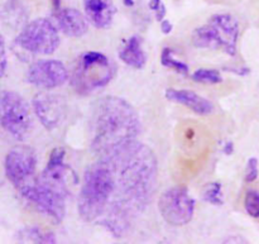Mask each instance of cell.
Instances as JSON below:
<instances>
[{
	"mask_svg": "<svg viewBox=\"0 0 259 244\" xmlns=\"http://www.w3.org/2000/svg\"><path fill=\"white\" fill-rule=\"evenodd\" d=\"M114 175V192L99 224L114 237H124L146 210L157 185L158 164L153 151L137 139L100 154Z\"/></svg>",
	"mask_w": 259,
	"mask_h": 244,
	"instance_id": "obj_1",
	"label": "cell"
},
{
	"mask_svg": "<svg viewBox=\"0 0 259 244\" xmlns=\"http://www.w3.org/2000/svg\"><path fill=\"white\" fill-rule=\"evenodd\" d=\"M142 131L136 109L118 96H105L93 106L89 119L90 147L99 156L137 139Z\"/></svg>",
	"mask_w": 259,
	"mask_h": 244,
	"instance_id": "obj_2",
	"label": "cell"
},
{
	"mask_svg": "<svg viewBox=\"0 0 259 244\" xmlns=\"http://www.w3.org/2000/svg\"><path fill=\"white\" fill-rule=\"evenodd\" d=\"M114 192V175L104 158L86 169L78 195L77 210L85 222H99Z\"/></svg>",
	"mask_w": 259,
	"mask_h": 244,
	"instance_id": "obj_3",
	"label": "cell"
},
{
	"mask_svg": "<svg viewBox=\"0 0 259 244\" xmlns=\"http://www.w3.org/2000/svg\"><path fill=\"white\" fill-rule=\"evenodd\" d=\"M114 70L113 62L105 55L89 51L76 61L71 73V85L77 94L89 95L108 85L113 78Z\"/></svg>",
	"mask_w": 259,
	"mask_h": 244,
	"instance_id": "obj_4",
	"label": "cell"
},
{
	"mask_svg": "<svg viewBox=\"0 0 259 244\" xmlns=\"http://www.w3.org/2000/svg\"><path fill=\"white\" fill-rule=\"evenodd\" d=\"M239 23L230 14H215L209 23L196 28L192 33V43L197 48L223 50L229 56L237 53Z\"/></svg>",
	"mask_w": 259,
	"mask_h": 244,
	"instance_id": "obj_5",
	"label": "cell"
},
{
	"mask_svg": "<svg viewBox=\"0 0 259 244\" xmlns=\"http://www.w3.org/2000/svg\"><path fill=\"white\" fill-rule=\"evenodd\" d=\"M0 128L17 141H24L33 129L29 104L14 90H0Z\"/></svg>",
	"mask_w": 259,
	"mask_h": 244,
	"instance_id": "obj_6",
	"label": "cell"
},
{
	"mask_svg": "<svg viewBox=\"0 0 259 244\" xmlns=\"http://www.w3.org/2000/svg\"><path fill=\"white\" fill-rule=\"evenodd\" d=\"M14 43L32 55H51L60 46L57 27L47 18H37L25 23L15 37Z\"/></svg>",
	"mask_w": 259,
	"mask_h": 244,
	"instance_id": "obj_7",
	"label": "cell"
},
{
	"mask_svg": "<svg viewBox=\"0 0 259 244\" xmlns=\"http://www.w3.org/2000/svg\"><path fill=\"white\" fill-rule=\"evenodd\" d=\"M20 196L29 202L35 210L46 217L51 218L56 224H60L66 215V200L68 196L56 191L39 180L25 184L18 189Z\"/></svg>",
	"mask_w": 259,
	"mask_h": 244,
	"instance_id": "obj_8",
	"label": "cell"
},
{
	"mask_svg": "<svg viewBox=\"0 0 259 244\" xmlns=\"http://www.w3.org/2000/svg\"><path fill=\"white\" fill-rule=\"evenodd\" d=\"M37 152L28 144H17L7 152L4 157L5 177L15 187L20 189L29 182L37 170Z\"/></svg>",
	"mask_w": 259,
	"mask_h": 244,
	"instance_id": "obj_9",
	"label": "cell"
},
{
	"mask_svg": "<svg viewBox=\"0 0 259 244\" xmlns=\"http://www.w3.org/2000/svg\"><path fill=\"white\" fill-rule=\"evenodd\" d=\"M158 210L169 225L184 227L194 218L195 200L190 196L186 187H171L162 194Z\"/></svg>",
	"mask_w": 259,
	"mask_h": 244,
	"instance_id": "obj_10",
	"label": "cell"
},
{
	"mask_svg": "<svg viewBox=\"0 0 259 244\" xmlns=\"http://www.w3.org/2000/svg\"><path fill=\"white\" fill-rule=\"evenodd\" d=\"M68 71L58 60H39L33 62L25 72V81L29 85L43 90L60 88L67 81Z\"/></svg>",
	"mask_w": 259,
	"mask_h": 244,
	"instance_id": "obj_11",
	"label": "cell"
},
{
	"mask_svg": "<svg viewBox=\"0 0 259 244\" xmlns=\"http://www.w3.org/2000/svg\"><path fill=\"white\" fill-rule=\"evenodd\" d=\"M33 110L42 126L48 131H53L65 119L66 100L60 95L50 93H40L33 98Z\"/></svg>",
	"mask_w": 259,
	"mask_h": 244,
	"instance_id": "obj_12",
	"label": "cell"
},
{
	"mask_svg": "<svg viewBox=\"0 0 259 244\" xmlns=\"http://www.w3.org/2000/svg\"><path fill=\"white\" fill-rule=\"evenodd\" d=\"M57 27L68 37H82L88 33V18L73 8H60L53 14Z\"/></svg>",
	"mask_w": 259,
	"mask_h": 244,
	"instance_id": "obj_13",
	"label": "cell"
},
{
	"mask_svg": "<svg viewBox=\"0 0 259 244\" xmlns=\"http://www.w3.org/2000/svg\"><path fill=\"white\" fill-rule=\"evenodd\" d=\"M85 15L98 29H106L113 23L116 7L113 0H83Z\"/></svg>",
	"mask_w": 259,
	"mask_h": 244,
	"instance_id": "obj_14",
	"label": "cell"
},
{
	"mask_svg": "<svg viewBox=\"0 0 259 244\" xmlns=\"http://www.w3.org/2000/svg\"><path fill=\"white\" fill-rule=\"evenodd\" d=\"M166 98L167 100L185 105L199 115H209L214 111V105L211 104V101H209L199 94L194 93V91L167 89Z\"/></svg>",
	"mask_w": 259,
	"mask_h": 244,
	"instance_id": "obj_15",
	"label": "cell"
},
{
	"mask_svg": "<svg viewBox=\"0 0 259 244\" xmlns=\"http://www.w3.org/2000/svg\"><path fill=\"white\" fill-rule=\"evenodd\" d=\"M119 58L125 65L137 68V70H141L146 66L147 56L142 47V39L138 35H133L126 40L123 48L119 51Z\"/></svg>",
	"mask_w": 259,
	"mask_h": 244,
	"instance_id": "obj_16",
	"label": "cell"
},
{
	"mask_svg": "<svg viewBox=\"0 0 259 244\" xmlns=\"http://www.w3.org/2000/svg\"><path fill=\"white\" fill-rule=\"evenodd\" d=\"M18 240L20 242H33V243H56L55 234L50 230H46L39 227H27L18 232Z\"/></svg>",
	"mask_w": 259,
	"mask_h": 244,
	"instance_id": "obj_17",
	"label": "cell"
},
{
	"mask_svg": "<svg viewBox=\"0 0 259 244\" xmlns=\"http://www.w3.org/2000/svg\"><path fill=\"white\" fill-rule=\"evenodd\" d=\"M0 15H2V22L4 24L15 27L25 19V9L19 0H8L3 7Z\"/></svg>",
	"mask_w": 259,
	"mask_h": 244,
	"instance_id": "obj_18",
	"label": "cell"
},
{
	"mask_svg": "<svg viewBox=\"0 0 259 244\" xmlns=\"http://www.w3.org/2000/svg\"><path fill=\"white\" fill-rule=\"evenodd\" d=\"M161 62L164 67L171 68V70L176 71V72L179 73H182V75H187V73H189V66L185 62H182V61L176 60V58L174 57V52H172L171 48H163L161 55Z\"/></svg>",
	"mask_w": 259,
	"mask_h": 244,
	"instance_id": "obj_19",
	"label": "cell"
},
{
	"mask_svg": "<svg viewBox=\"0 0 259 244\" xmlns=\"http://www.w3.org/2000/svg\"><path fill=\"white\" fill-rule=\"evenodd\" d=\"M192 80L201 84H220L223 81L222 75L219 71L211 70V68H199L192 73Z\"/></svg>",
	"mask_w": 259,
	"mask_h": 244,
	"instance_id": "obj_20",
	"label": "cell"
},
{
	"mask_svg": "<svg viewBox=\"0 0 259 244\" xmlns=\"http://www.w3.org/2000/svg\"><path fill=\"white\" fill-rule=\"evenodd\" d=\"M204 200L212 205H223V189L220 182H211L204 190Z\"/></svg>",
	"mask_w": 259,
	"mask_h": 244,
	"instance_id": "obj_21",
	"label": "cell"
},
{
	"mask_svg": "<svg viewBox=\"0 0 259 244\" xmlns=\"http://www.w3.org/2000/svg\"><path fill=\"white\" fill-rule=\"evenodd\" d=\"M244 207L248 214L252 218H259V192L249 190L245 195Z\"/></svg>",
	"mask_w": 259,
	"mask_h": 244,
	"instance_id": "obj_22",
	"label": "cell"
},
{
	"mask_svg": "<svg viewBox=\"0 0 259 244\" xmlns=\"http://www.w3.org/2000/svg\"><path fill=\"white\" fill-rule=\"evenodd\" d=\"M8 65H9V58H8L7 40L4 35L0 33V78L7 75Z\"/></svg>",
	"mask_w": 259,
	"mask_h": 244,
	"instance_id": "obj_23",
	"label": "cell"
},
{
	"mask_svg": "<svg viewBox=\"0 0 259 244\" xmlns=\"http://www.w3.org/2000/svg\"><path fill=\"white\" fill-rule=\"evenodd\" d=\"M258 177V159L255 157L248 159L247 167H245V181L253 182Z\"/></svg>",
	"mask_w": 259,
	"mask_h": 244,
	"instance_id": "obj_24",
	"label": "cell"
},
{
	"mask_svg": "<svg viewBox=\"0 0 259 244\" xmlns=\"http://www.w3.org/2000/svg\"><path fill=\"white\" fill-rule=\"evenodd\" d=\"M149 9L154 12V17L159 23L164 19L166 17V5L162 0H151L149 2Z\"/></svg>",
	"mask_w": 259,
	"mask_h": 244,
	"instance_id": "obj_25",
	"label": "cell"
},
{
	"mask_svg": "<svg viewBox=\"0 0 259 244\" xmlns=\"http://www.w3.org/2000/svg\"><path fill=\"white\" fill-rule=\"evenodd\" d=\"M161 29L164 34H168V33H171L172 29H174V25H172V23L169 22V20L163 19L161 22Z\"/></svg>",
	"mask_w": 259,
	"mask_h": 244,
	"instance_id": "obj_26",
	"label": "cell"
},
{
	"mask_svg": "<svg viewBox=\"0 0 259 244\" xmlns=\"http://www.w3.org/2000/svg\"><path fill=\"white\" fill-rule=\"evenodd\" d=\"M223 151L225 152V154H232L233 151H234V144L232 143V142H227V143L224 144V149Z\"/></svg>",
	"mask_w": 259,
	"mask_h": 244,
	"instance_id": "obj_27",
	"label": "cell"
},
{
	"mask_svg": "<svg viewBox=\"0 0 259 244\" xmlns=\"http://www.w3.org/2000/svg\"><path fill=\"white\" fill-rule=\"evenodd\" d=\"M51 3H52L55 10L60 9V8H61V0H51Z\"/></svg>",
	"mask_w": 259,
	"mask_h": 244,
	"instance_id": "obj_28",
	"label": "cell"
},
{
	"mask_svg": "<svg viewBox=\"0 0 259 244\" xmlns=\"http://www.w3.org/2000/svg\"><path fill=\"white\" fill-rule=\"evenodd\" d=\"M123 3L126 7H133L134 5V0H123Z\"/></svg>",
	"mask_w": 259,
	"mask_h": 244,
	"instance_id": "obj_29",
	"label": "cell"
}]
</instances>
